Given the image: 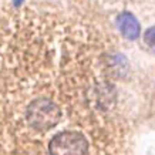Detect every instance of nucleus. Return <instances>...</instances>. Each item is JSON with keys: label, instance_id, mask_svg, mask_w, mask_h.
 Returning a JSON list of instances; mask_svg holds the SVG:
<instances>
[{"label": "nucleus", "instance_id": "obj_2", "mask_svg": "<svg viewBox=\"0 0 155 155\" xmlns=\"http://www.w3.org/2000/svg\"><path fill=\"white\" fill-rule=\"evenodd\" d=\"M144 38H145L147 46L150 48H152V50H155V27L148 28L145 36H144Z\"/></svg>", "mask_w": 155, "mask_h": 155}, {"label": "nucleus", "instance_id": "obj_1", "mask_svg": "<svg viewBox=\"0 0 155 155\" xmlns=\"http://www.w3.org/2000/svg\"><path fill=\"white\" fill-rule=\"evenodd\" d=\"M117 24L124 37L130 40H135L140 37V33H141L140 23L131 13H121L117 17Z\"/></svg>", "mask_w": 155, "mask_h": 155}]
</instances>
